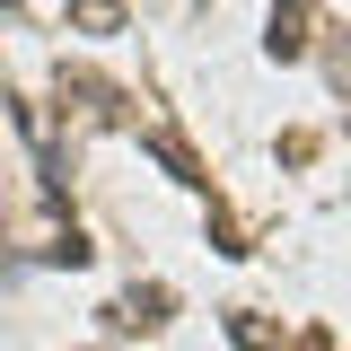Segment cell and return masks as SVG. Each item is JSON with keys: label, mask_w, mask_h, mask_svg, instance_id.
<instances>
[{"label": "cell", "mask_w": 351, "mask_h": 351, "mask_svg": "<svg viewBox=\"0 0 351 351\" xmlns=\"http://www.w3.org/2000/svg\"><path fill=\"white\" fill-rule=\"evenodd\" d=\"M71 18H80L88 36H114L123 27V0H71Z\"/></svg>", "instance_id": "7a4b0ae2"}, {"label": "cell", "mask_w": 351, "mask_h": 351, "mask_svg": "<svg viewBox=\"0 0 351 351\" xmlns=\"http://www.w3.org/2000/svg\"><path fill=\"white\" fill-rule=\"evenodd\" d=\"M307 27H316V9H307V0H281V9H272V27H263L272 62H299V53H307Z\"/></svg>", "instance_id": "6da1fadb"}]
</instances>
